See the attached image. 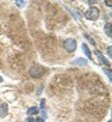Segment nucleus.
I'll list each match as a JSON object with an SVG mask.
<instances>
[{"label": "nucleus", "instance_id": "f257e3e1", "mask_svg": "<svg viewBox=\"0 0 112 122\" xmlns=\"http://www.w3.org/2000/svg\"><path fill=\"white\" fill-rule=\"evenodd\" d=\"M45 73H46V69L41 65H32L29 67V76L34 79H41V77H44Z\"/></svg>", "mask_w": 112, "mask_h": 122}, {"label": "nucleus", "instance_id": "f03ea898", "mask_svg": "<svg viewBox=\"0 0 112 122\" xmlns=\"http://www.w3.org/2000/svg\"><path fill=\"white\" fill-rule=\"evenodd\" d=\"M63 48L66 49L69 53H72V52H74L76 48H77V42H76L73 38H67V39L63 41Z\"/></svg>", "mask_w": 112, "mask_h": 122}, {"label": "nucleus", "instance_id": "7ed1b4c3", "mask_svg": "<svg viewBox=\"0 0 112 122\" xmlns=\"http://www.w3.org/2000/svg\"><path fill=\"white\" fill-rule=\"evenodd\" d=\"M100 17V10H98V7H90L87 11H86V18L87 20H91V21H95L97 18Z\"/></svg>", "mask_w": 112, "mask_h": 122}, {"label": "nucleus", "instance_id": "20e7f679", "mask_svg": "<svg viewBox=\"0 0 112 122\" xmlns=\"http://www.w3.org/2000/svg\"><path fill=\"white\" fill-rule=\"evenodd\" d=\"M95 55H97V58H98V61H100V63H102V65H105V67H109V65H111V62L108 61L102 53H101L100 51H95Z\"/></svg>", "mask_w": 112, "mask_h": 122}, {"label": "nucleus", "instance_id": "39448f33", "mask_svg": "<svg viewBox=\"0 0 112 122\" xmlns=\"http://www.w3.org/2000/svg\"><path fill=\"white\" fill-rule=\"evenodd\" d=\"M87 59H83V58H77L72 62V65H76V66H87Z\"/></svg>", "mask_w": 112, "mask_h": 122}, {"label": "nucleus", "instance_id": "423d86ee", "mask_svg": "<svg viewBox=\"0 0 112 122\" xmlns=\"http://www.w3.org/2000/svg\"><path fill=\"white\" fill-rule=\"evenodd\" d=\"M105 34H107L108 38L112 37V24L111 23H107V24H105Z\"/></svg>", "mask_w": 112, "mask_h": 122}, {"label": "nucleus", "instance_id": "0eeeda50", "mask_svg": "<svg viewBox=\"0 0 112 122\" xmlns=\"http://www.w3.org/2000/svg\"><path fill=\"white\" fill-rule=\"evenodd\" d=\"M81 49H83V52L86 53V56H87L88 59H91V55H93V53H91V51L88 49L87 44H83V45H81Z\"/></svg>", "mask_w": 112, "mask_h": 122}, {"label": "nucleus", "instance_id": "6e6552de", "mask_svg": "<svg viewBox=\"0 0 112 122\" xmlns=\"http://www.w3.org/2000/svg\"><path fill=\"white\" fill-rule=\"evenodd\" d=\"M38 108L37 107H29L28 110H27V115H29V117H32V115H37L38 114Z\"/></svg>", "mask_w": 112, "mask_h": 122}, {"label": "nucleus", "instance_id": "1a4fd4ad", "mask_svg": "<svg viewBox=\"0 0 112 122\" xmlns=\"http://www.w3.org/2000/svg\"><path fill=\"white\" fill-rule=\"evenodd\" d=\"M7 115V104H1V108H0V117H4Z\"/></svg>", "mask_w": 112, "mask_h": 122}, {"label": "nucleus", "instance_id": "9d476101", "mask_svg": "<svg viewBox=\"0 0 112 122\" xmlns=\"http://www.w3.org/2000/svg\"><path fill=\"white\" fill-rule=\"evenodd\" d=\"M104 72H105V74L108 76L109 81H112V72H111V69H109V67H105V69H104Z\"/></svg>", "mask_w": 112, "mask_h": 122}, {"label": "nucleus", "instance_id": "9b49d317", "mask_svg": "<svg viewBox=\"0 0 112 122\" xmlns=\"http://www.w3.org/2000/svg\"><path fill=\"white\" fill-rule=\"evenodd\" d=\"M84 38H86V39H87V41H90V44H91V45H95V41H94V39H93V38L90 37V35H88V34H84Z\"/></svg>", "mask_w": 112, "mask_h": 122}, {"label": "nucleus", "instance_id": "f8f14e48", "mask_svg": "<svg viewBox=\"0 0 112 122\" xmlns=\"http://www.w3.org/2000/svg\"><path fill=\"white\" fill-rule=\"evenodd\" d=\"M15 4H17L18 7H24V6H25V1H21V0H15Z\"/></svg>", "mask_w": 112, "mask_h": 122}, {"label": "nucleus", "instance_id": "ddd939ff", "mask_svg": "<svg viewBox=\"0 0 112 122\" xmlns=\"http://www.w3.org/2000/svg\"><path fill=\"white\" fill-rule=\"evenodd\" d=\"M45 104H46V102H45V100H41V108H42V110L45 108Z\"/></svg>", "mask_w": 112, "mask_h": 122}, {"label": "nucleus", "instance_id": "4468645a", "mask_svg": "<svg viewBox=\"0 0 112 122\" xmlns=\"http://www.w3.org/2000/svg\"><path fill=\"white\" fill-rule=\"evenodd\" d=\"M107 51H108V56L111 58V56H112V49H111V46H108V49H107Z\"/></svg>", "mask_w": 112, "mask_h": 122}, {"label": "nucleus", "instance_id": "2eb2a0df", "mask_svg": "<svg viewBox=\"0 0 112 122\" xmlns=\"http://www.w3.org/2000/svg\"><path fill=\"white\" fill-rule=\"evenodd\" d=\"M27 122H35V119H34L32 117H28V118H27Z\"/></svg>", "mask_w": 112, "mask_h": 122}, {"label": "nucleus", "instance_id": "dca6fc26", "mask_svg": "<svg viewBox=\"0 0 112 122\" xmlns=\"http://www.w3.org/2000/svg\"><path fill=\"white\" fill-rule=\"evenodd\" d=\"M105 4H107L108 7H111V6H112V1H109V0H105Z\"/></svg>", "mask_w": 112, "mask_h": 122}, {"label": "nucleus", "instance_id": "f3484780", "mask_svg": "<svg viewBox=\"0 0 112 122\" xmlns=\"http://www.w3.org/2000/svg\"><path fill=\"white\" fill-rule=\"evenodd\" d=\"M35 122H45V119H44V118H39V119H37Z\"/></svg>", "mask_w": 112, "mask_h": 122}, {"label": "nucleus", "instance_id": "a211bd4d", "mask_svg": "<svg viewBox=\"0 0 112 122\" xmlns=\"http://www.w3.org/2000/svg\"><path fill=\"white\" fill-rule=\"evenodd\" d=\"M1 81H3V77H0V83H1Z\"/></svg>", "mask_w": 112, "mask_h": 122}]
</instances>
